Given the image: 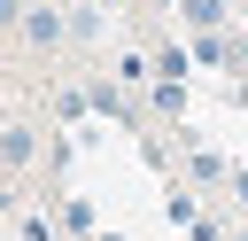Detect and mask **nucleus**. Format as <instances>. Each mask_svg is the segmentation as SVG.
Listing matches in <instances>:
<instances>
[{"instance_id": "obj_1", "label": "nucleus", "mask_w": 248, "mask_h": 241, "mask_svg": "<svg viewBox=\"0 0 248 241\" xmlns=\"http://www.w3.org/2000/svg\"><path fill=\"white\" fill-rule=\"evenodd\" d=\"M16 16H23V39H31V47H54V39L70 31L62 8H23V0H16Z\"/></svg>"}, {"instance_id": "obj_2", "label": "nucleus", "mask_w": 248, "mask_h": 241, "mask_svg": "<svg viewBox=\"0 0 248 241\" xmlns=\"http://www.w3.org/2000/svg\"><path fill=\"white\" fill-rule=\"evenodd\" d=\"M31 148H39V132L16 117V124H8V140H0V163H8V171H23V163H31Z\"/></svg>"}, {"instance_id": "obj_3", "label": "nucleus", "mask_w": 248, "mask_h": 241, "mask_svg": "<svg viewBox=\"0 0 248 241\" xmlns=\"http://www.w3.org/2000/svg\"><path fill=\"white\" fill-rule=\"evenodd\" d=\"M194 62H202V70L232 62V39H225V31H194Z\"/></svg>"}, {"instance_id": "obj_4", "label": "nucleus", "mask_w": 248, "mask_h": 241, "mask_svg": "<svg viewBox=\"0 0 248 241\" xmlns=\"http://www.w3.org/2000/svg\"><path fill=\"white\" fill-rule=\"evenodd\" d=\"M186 62H194V47H163V54H155V78H163V86H178V78H186Z\"/></svg>"}, {"instance_id": "obj_5", "label": "nucleus", "mask_w": 248, "mask_h": 241, "mask_svg": "<svg viewBox=\"0 0 248 241\" xmlns=\"http://www.w3.org/2000/svg\"><path fill=\"white\" fill-rule=\"evenodd\" d=\"M186 171H194L202 187H217V179H232V171H225V155H209V148H194V163H186Z\"/></svg>"}, {"instance_id": "obj_6", "label": "nucleus", "mask_w": 248, "mask_h": 241, "mask_svg": "<svg viewBox=\"0 0 248 241\" xmlns=\"http://www.w3.org/2000/svg\"><path fill=\"white\" fill-rule=\"evenodd\" d=\"M186 23H194V31H217V23H225V0H186Z\"/></svg>"}, {"instance_id": "obj_7", "label": "nucleus", "mask_w": 248, "mask_h": 241, "mask_svg": "<svg viewBox=\"0 0 248 241\" xmlns=\"http://www.w3.org/2000/svg\"><path fill=\"white\" fill-rule=\"evenodd\" d=\"M62 225L70 233H93V202H62Z\"/></svg>"}, {"instance_id": "obj_8", "label": "nucleus", "mask_w": 248, "mask_h": 241, "mask_svg": "<svg viewBox=\"0 0 248 241\" xmlns=\"http://www.w3.org/2000/svg\"><path fill=\"white\" fill-rule=\"evenodd\" d=\"M93 241H124V233H93Z\"/></svg>"}, {"instance_id": "obj_9", "label": "nucleus", "mask_w": 248, "mask_h": 241, "mask_svg": "<svg viewBox=\"0 0 248 241\" xmlns=\"http://www.w3.org/2000/svg\"><path fill=\"white\" fill-rule=\"evenodd\" d=\"M232 241H248V233H232Z\"/></svg>"}]
</instances>
